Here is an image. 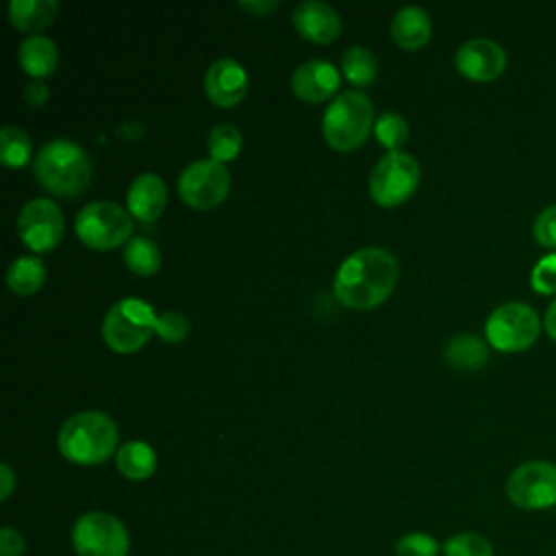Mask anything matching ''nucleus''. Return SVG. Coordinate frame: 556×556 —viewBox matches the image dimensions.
I'll use <instances>...</instances> for the list:
<instances>
[{
	"label": "nucleus",
	"mask_w": 556,
	"mask_h": 556,
	"mask_svg": "<svg viewBox=\"0 0 556 556\" xmlns=\"http://www.w3.org/2000/svg\"><path fill=\"white\" fill-rule=\"evenodd\" d=\"M397 258L376 245L361 248L343 258L334 276V295L348 308H371L389 298L397 282Z\"/></svg>",
	"instance_id": "1"
},
{
	"label": "nucleus",
	"mask_w": 556,
	"mask_h": 556,
	"mask_svg": "<svg viewBox=\"0 0 556 556\" xmlns=\"http://www.w3.org/2000/svg\"><path fill=\"white\" fill-rule=\"evenodd\" d=\"M117 426L102 410H80L63 421L59 452L76 465H100L117 452Z\"/></svg>",
	"instance_id": "2"
},
{
	"label": "nucleus",
	"mask_w": 556,
	"mask_h": 556,
	"mask_svg": "<svg viewBox=\"0 0 556 556\" xmlns=\"http://www.w3.org/2000/svg\"><path fill=\"white\" fill-rule=\"evenodd\" d=\"M33 169L43 189L63 198L83 193L91 180L87 150L67 137H56L43 143L35 156Z\"/></svg>",
	"instance_id": "3"
},
{
	"label": "nucleus",
	"mask_w": 556,
	"mask_h": 556,
	"mask_svg": "<svg viewBox=\"0 0 556 556\" xmlns=\"http://www.w3.org/2000/svg\"><path fill=\"white\" fill-rule=\"evenodd\" d=\"M374 122V104L367 93L341 91L324 111V139L337 150H352L367 139Z\"/></svg>",
	"instance_id": "4"
},
{
	"label": "nucleus",
	"mask_w": 556,
	"mask_h": 556,
	"mask_svg": "<svg viewBox=\"0 0 556 556\" xmlns=\"http://www.w3.org/2000/svg\"><path fill=\"white\" fill-rule=\"evenodd\" d=\"M156 317L152 304L139 298H124L102 319L104 343L119 354L137 352L156 332Z\"/></svg>",
	"instance_id": "5"
},
{
	"label": "nucleus",
	"mask_w": 556,
	"mask_h": 556,
	"mask_svg": "<svg viewBox=\"0 0 556 556\" xmlns=\"http://www.w3.org/2000/svg\"><path fill=\"white\" fill-rule=\"evenodd\" d=\"M74 228L85 245L113 250L130 241L132 215L113 200H96L78 211Z\"/></svg>",
	"instance_id": "6"
},
{
	"label": "nucleus",
	"mask_w": 556,
	"mask_h": 556,
	"mask_svg": "<svg viewBox=\"0 0 556 556\" xmlns=\"http://www.w3.org/2000/svg\"><path fill=\"white\" fill-rule=\"evenodd\" d=\"M72 545L78 556H128L130 536L115 515L89 510L76 519Z\"/></svg>",
	"instance_id": "7"
},
{
	"label": "nucleus",
	"mask_w": 556,
	"mask_h": 556,
	"mask_svg": "<svg viewBox=\"0 0 556 556\" xmlns=\"http://www.w3.org/2000/svg\"><path fill=\"white\" fill-rule=\"evenodd\" d=\"M486 339L500 352H521L530 348L539 332L541 319L526 302H504L486 319Z\"/></svg>",
	"instance_id": "8"
},
{
	"label": "nucleus",
	"mask_w": 556,
	"mask_h": 556,
	"mask_svg": "<svg viewBox=\"0 0 556 556\" xmlns=\"http://www.w3.org/2000/svg\"><path fill=\"white\" fill-rule=\"evenodd\" d=\"M421 167L415 156L404 150L384 154L369 174V193L380 206L404 202L419 185Z\"/></svg>",
	"instance_id": "9"
},
{
	"label": "nucleus",
	"mask_w": 556,
	"mask_h": 556,
	"mask_svg": "<svg viewBox=\"0 0 556 556\" xmlns=\"http://www.w3.org/2000/svg\"><path fill=\"white\" fill-rule=\"evenodd\" d=\"M508 500L523 510H543L556 504V465L552 460H526L506 480Z\"/></svg>",
	"instance_id": "10"
},
{
	"label": "nucleus",
	"mask_w": 556,
	"mask_h": 556,
	"mask_svg": "<svg viewBox=\"0 0 556 556\" xmlns=\"http://www.w3.org/2000/svg\"><path fill=\"white\" fill-rule=\"evenodd\" d=\"M230 191V172L215 159H198L178 176L180 198L198 211L217 206Z\"/></svg>",
	"instance_id": "11"
},
{
	"label": "nucleus",
	"mask_w": 556,
	"mask_h": 556,
	"mask_svg": "<svg viewBox=\"0 0 556 556\" xmlns=\"http://www.w3.org/2000/svg\"><path fill=\"white\" fill-rule=\"evenodd\" d=\"M63 213L50 198L28 200L17 215V235L35 252L52 250L63 237Z\"/></svg>",
	"instance_id": "12"
},
{
	"label": "nucleus",
	"mask_w": 556,
	"mask_h": 556,
	"mask_svg": "<svg viewBox=\"0 0 556 556\" xmlns=\"http://www.w3.org/2000/svg\"><path fill=\"white\" fill-rule=\"evenodd\" d=\"M454 63L456 70L471 80H493L506 67V52L489 37H473L456 50Z\"/></svg>",
	"instance_id": "13"
},
{
	"label": "nucleus",
	"mask_w": 556,
	"mask_h": 556,
	"mask_svg": "<svg viewBox=\"0 0 556 556\" xmlns=\"http://www.w3.org/2000/svg\"><path fill=\"white\" fill-rule=\"evenodd\" d=\"M248 91L245 67L235 59H217L208 65L204 74V93L217 106H235L243 100Z\"/></svg>",
	"instance_id": "14"
},
{
	"label": "nucleus",
	"mask_w": 556,
	"mask_h": 556,
	"mask_svg": "<svg viewBox=\"0 0 556 556\" xmlns=\"http://www.w3.org/2000/svg\"><path fill=\"white\" fill-rule=\"evenodd\" d=\"M339 70L326 59H311L291 74V91L306 102H321L339 87Z\"/></svg>",
	"instance_id": "15"
},
{
	"label": "nucleus",
	"mask_w": 556,
	"mask_h": 556,
	"mask_svg": "<svg viewBox=\"0 0 556 556\" xmlns=\"http://www.w3.org/2000/svg\"><path fill=\"white\" fill-rule=\"evenodd\" d=\"M293 26L304 39L328 43L341 33V17L328 2L304 0L293 9Z\"/></svg>",
	"instance_id": "16"
},
{
	"label": "nucleus",
	"mask_w": 556,
	"mask_h": 556,
	"mask_svg": "<svg viewBox=\"0 0 556 556\" xmlns=\"http://www.w3.org/2000/svg\"><path fill=\"white\" fill-rule=\"evenodd\" d=\"M128 213L139 222H154L167 204V187L163 178L154 172H143L135 176L126 195Z\"/></svg>",
	"instance_id": "17"
},
{
	"label": "nucleus",
	"mask_w": 556,
	"mask_h": 556,
	"mask_svg": "<svg viewBox=\"0 0 556 556\" xmlns=\"http://www.w3.org/2000/svg\"><path fill=\"white\" fill-rule=\"evenodd\" d=\"M391 35L400 48L417 50L432 35L430 15L417 4H406L395 11V15L391 20Z\"/></svg>",
	"instance_id": "18"
},
{
	"label": "nucleus",
	"mask_w": 556,
	"mask_h": 556,
	"mask_svg": "<svg viewBox=\"0 0 556 556\" xmlns=\"http://www.w3.org/2000/svg\"><path fill=\"white\" fill-rule=\"evenodd\" d=\"M17 59L26 74H30L33 78H43L56 70L59 48L46 35H28L17 48Z\"/></svg>",
	"instance_id": "19"
},
{
	"label": "nucleus",
	"mask_w": 556,
	"mask_h": 556,
	"mask_svg": "<svg viewBox=\"0 0 556 556\" xmlns=\"http://www.w3.org/2000/svg\"><path fill=\"white\" fill-rule=\"evenodd\" d=\"M59 13L56 0H11L9 20L17 30L35 33L54 22Z\"/></svg>",
	"instance_id": "20"
},
{
	"label": "nucleus",
	"mask_w": 556,
	"mask_h": 556,
	"mask_svg": "<svg viewBox=\"0 0 556 556\" xmlns=\"http://www.w3.org/2000/svg\"><path fill=\"white\" fill-rule=\"evenodd\" d=\"M117 471L128 480H146L156 469V452L146 441H126L115 452Z\"/></svg>",
	"instance_id": "21"
},
{
	"label": "nucleus",
	"mask_w": 556,
	"mask_h": 556,
	"mask_svg": "<svg viewBox=\"0 0 556 556\" xmlns=\"http://www.w3.org/2000/svg\"><path fill=\"white\" fill-rule=\"evenodd\" d=\"M46 280V265L37 256H17L7 269V285L17 295H33Z\"/></svg>",
	"instance_id": "22"
},
{
	"label": "nucleus",
	"mask_w": 556,
	"mask_h": 556,
	"mask_svg": "<svg viewBox=\"0 0 556 556\" xmlns=\"http://www.w3.org/2000/svg\"><path fill=\"white\" fill-rule=\"evenodd\" d=\"M486 358V345L473 334H456L445 345V361L456 369H478Z\"/></svg>",
	"instance_id": "23"
},
{
	"label": "nucleus",
	"mask_w": 556,
	"mask_h": 556,
	"mask_svg": "<svg viewBox=\"0 0 556 556\" xmlns=\"http://www.w3.org/2000/svg\"><path fill=\"white\" fill-rule=\"evenodd\" d=\"M341 70L348 83L356 87H367L378 74V61L369 48L350 46L341 54Z\"/></svg>",
	"instance_id": "24"
},
{
	"label": "nucleus",
	"mask_w": 556,
	"mask_h": 556,
	"mask_svg": "<svg viewBox=\"0 0 556 556\" xmlns=\"http://www.w3.org/2000/svg\"><path fill=\"white\" fill-rule=\"evenodd\" d=\"M124 263L130 271L139 276H150L161 267V250L148 237H130V241L124 245Z\"/></svg>",
	"instance_id": "25"
},
{
	"label": "nucleus",
	"mask_w": 556,
	"mask_h": 556,
	"mask_svg": "<svg viewBox=\"0 0 556 556\" xmlns=\"http://www.w3.org/2000/svg\"><path fill=\"white\" fill-rule=\"evenodd\" d=\"M33 156V141L20 126L7 124L0 128V161L7 167H22Z\"/></svg>",
	"instance_id": "26"
},
{
	"label": "nucleus",
	"mask_w": 556,
	"mask_h": 556,
	"mask_svg": "<svg viewBox=\"0 0 556 556\" xmlns=\"http://www.w3.org/2000/svg\"><path fill=\"white\" fill-rule=\"evenodd\" d=\"M241 146H243L241 130L235 124H226V122L213 126L211 132H208V139H206V148H208L211 159H215L219 163L232 161L239 154Z\"/></svg>",
	"instance_id": "27"
},
{
	"label": "nucleus",
	"mask_w": 556,
	"mask_h": 556,
	"mask_svg": "<svg viewBox=\"0 0 556 556\" xmlns=\"http://www.w3.org/2000/svg\"><path fill=\"white\" fill-rule=\"evenodd\" d=\"M374 135L380 146L389 148V152L400 150L402 143L408 139V124L406 117L395 111H384L374 122Z\"/></svg>",
	"instance_id": "28"
},
{
	"label": "nucleus",
	"mask_w": 556,
	"mask_h": 556,
	"mask_svg": "<svg viewBox=\"0 0 556 556\" xmlns=\"http://www.w3.org/2000/svg\"><path fill=\"white\" fill-rule=\"evenodd\" d=\"M443 556H493V545L478 532H458L443 543Z\"/></svg>",
	"instance_id": "29"
},
{
	"label": "nucleus",
	"mask_w": 556,
	"mask_h": 556,
	"mask_svg": "<svg viewBox=\"0 0 556 556\" xmlns=\"http://www.w3.org/2000/svg\"><path fill=\"white\" fill-rule=\"evenodd\" d=\"M530 285L536 293H556V252H549L534 263L530 271Z\"/></svg>",
	"instance_id": "30"
},
{
	"label": "nucleus",
	"mask_w": 556,
	"mask_h": 556,
	"mask_svg": "<svg viewBox=\"0 0 556 556\" xmlns=\"http://www.w3.org/2000/svg\"><path fill=\"white\" fill-rule=\"evenodd\" d=\"M439 543L434 536L426 532H410L404 534L395 543V556H437L439 554Z\"/></svg>",
	"instance_id": "31"
},
{
	"label": "nucleus",
	"mask_w": 556,
	"mask_h": 556,
	"mask_svg": "<svg viewBox=\"0 0 556 556\" xmlns=\"http://www.w3.org/2000/svg\"><path fill=\"white\" fill-rule=\"evenodd\" d=\"M189 332V319L180 311H163L156 317V334L163 341H182Z\"/></svg>",
	"instance_id": "32"
},
{
	"label": "nucleus",
	"mask_w": 556,
	"mask_h": 556,
	"mask_svg": "<svg viewBox=\"0 0 556 556\" xmlns=\"http://www.w3.org/2000/svg\"><path fill=\"white\" fill-rule=\"evenodd\" d=\"M532 237L543 248H556V204L545 206L534 224H532Z\"/></svg>",
	"instance_id": "33"
},
{
	"label": "nucleus",
	"mask_w": 556,
	"mask_h": 556,
	"mask_svg": "<svg viewBox=\"0 0 556 556\" xmlns=\"http://www.w3.org/2000/svg\"><path fill=\"white\" fill-rule=\"evenodd\" d=\"M26 552V541L20 530L4 526L0 530V556H22Z\"/></svg>",
	"instance_id": "34"
},
{
	"label": "nucleus",
	"mask_w": 556,
	"mask_h": 556,
	"mask_svg": "<svg viewBox=\"0 0 556 556\" xmlns=\"http://www.w3.org/2000/svg\"><path fill=\"white\" fill-rule=\"evenodd\" d=\"M50 96V89L48 85L41 80V78H33L30 83H26L24 87V98L30 106H41Z\"/></svg>",
	"instance_id": "35"
},
{
	"label": "nucleus",
	"mask_w": 556,
	"mask_h": 556,
	"mask_svg": "<svg viewBox=\"0 0 556 556\" xmlns=\"http://www.w3.org/2000/svg\"><path fill=\"white\" fill-rule=\"evenodd\" d=\"M237 7L254 15H265L278 7V0H241L237 2Z\"/></svg>",
	"instance_id": "36"
},
{
	"label": "nucleus",
	"mask_w": 556,
	"mask_h": 556,
	"mask_svg": "<svg viewBox=\"0 0 556 556\" xmlns=\"http://www.w3.org/2000/svg\"><path fill=\"white\" fill-rule=\"evenodd\" d=\"M13 489H15V473L7 463H2L0 465V500L7 502Z\"/></svg>",
	"instance_id": "37"
},
{
	"label": "nucleus",
	"mask_w": 556,
	"mask_h": 556,
	"mask_svg": "<svg viewBox=\"0 0 556 556\" xmlns=\"http://www.w3.org/2000/svg\"><path fill=\"white\" fill-rule=\"evenodd\" d=\"M543 326L547 330V334L556 341V298L549 302L547 311H545V317H543Z\"/></svg>",
	"instance_id": "38"
}]
</instances>
